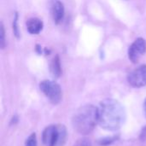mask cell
Masks as SVG:
<instances>
[{"label":"cell","mask_w":146,"mask_h":146,"mask_svg":"<svg viewBox=\"0 0 146 146\" xmlns=\"http://www.w3.org/2000/svg\"><path fill=\"white\" fill-rule=\"evenodd\" d=\"M37 136L35 133H33L31 135H29V137L26 139L25 142V146H37Z\"/></svg>","instance_id":"cell-10"},{"label":"cell","mask_w":146,"mask_h":146,"mask_svg":"<svg viewBox=\"0 0 146 146\" xmlns=\"http://www.w3.org/2000/svg\"><path fill=\"white\" fill-rule=\"evenodd\" d=\"M67 137V128L64 125H50L43 131L42 141L44 146H63Z\"/></svg>","instance_id":"cell-3"},{"label":"cell","mask_w":146,"mask_h":146,"mask_svg":"<svg viewBox=\"0 0 146 146\" xmlns=\"http://www.w3.org/2000/svg\"><path fill=\"white\" fill-rule=\"evenodd\" d=\"M117 139V137L114 136V137H108V138H104L99 140V145L103 146H108L111 145L113 142H115Z\"/></svg>","instance_id":"cell-11"},{"label":"cell","mask_w":146,"mask_h":146,"mask_svg":"<svg viewBox=\"0 0 146 146\" xmlns=\"http://www.w3.org/2000/svg\"><path fill=\"white\" fill-rule=\"evenodd\" d=\"M17 22H18V15L17 13H15V18H14V21H13V30H14V33L15 34L16 37H19V28L17 26Z\"/></svg>","instance_id":"cell-14"},{"label":"cell","mask_w":146,"mask_h":146,"mask_svg":"<svg viewBox=\"0 0 146 146\" xmlns=\"http://www.w3.org/2000/svg\"><path fill=\"white\" fill-rule=\"evenodd\" d=\"M39 89L52 104L56 105L61 102L62 97V89L56 82L47 80H43L39 84Z\"/></svg>","instance_id":"cell-4"},{"label":"cell","mask_w":146,"mask_h":146,"mask_svg":"<svg viewBox=\"0 0 146 146\" xmlns=\"http://www.w3.org/2000/svg\"><path fill=\"white\" fill-rule=\"evenodd\" d=\"M129 85L134 88H140L146 86V65H141L133 70L127 76Z\"/></svg>","instance_id":"cell-5"},{"label":"cell","mask_w":146,"mask_h":146,"mask_svg":"<svg viewBox=\"0 0 146 146\" xmlns=\"http://www.w3.org/2000/svg\"><path fill=\"white\" fill-rule=\"evenodd\" d=\"M97 124H98V108L92 104L80 107L72 118L74 129L82 135L90 134Z\"/></svg>","instance_id":"cell-2"},{"label":"cell","mask_w":146,"mask_h":146,"mask_svg":"<svg viewBox=\"0 0 146 146\" xmlns=\"http://www.w3.org/2000/svg\"><path fill=\"white\" fill-rule=\"evenodd\" d=\"M27 28L31 34H38L43 29V22L38 18H30L27 21Z\"/></svg>","instance_id":"cell-8"},{"label":"cell","mask_w":146,"mask_h":146,"mask_svg":"<svg viewBox=\"0 0 146 146\" xmlns=\"http://www.w3.org/2000/svg\"><path fill=\"white\" fill-rule=\"evenodd\" d=\"M50 70L54 78H59L62 74V67H61V62H60V58L58 56H56L50 65Z\"/></svg>","instance_id":"cell-9"},{"label":"cell","mask_w":146,"mask_h":146,"mask_svg":"<svg viewBox=\"0 0 146 146\" xmlns=\"http://www.w3.org/2000/svg\"><path fill=\"white\" fill-rule=\"evenodd\" d=\"M126 120L123 106L115 99L107 98L100 103L98 108V124L107 131L119 130Z\"/></svg>","instance_id":"cell-1"},{"label":"cell","mask_w":146,"mask_h":146,"mask_svg":"<svg viewBox=\"0 0 146 146\" xmlns=\"http://www.w3.org/2000/svg\"><path fill=\"white\" fill-rule=\"evenodd\" d=\"M0 46L1 49H3L5 47V32L3 23H1L0 26Z\"/></svg>","instance_id":"cell-12"},{"label":"cell","mask_w":146,"mask_h":146,"mask_svg":"<svg viewBox=\"0 0 146 146\" xmlns=\"http://www.w3.org/2000/svg\"><path fill=\"white\" fill-rule=\"evenodd\" d=\"M50 14L56 24H59L64 16V6L59 0H53L50 4Z\"/></svg>","instance_id":"cell-7"},{"label":"cell","mask_w":146,"mask_h":146,"mask_svg":"<svg viewBox=\"0 0 146 146\" xmlns=\"http://www.w3.org/2000/svg\"><path fill=\"white\" fill-rule=\"evenodd\" d=\"M146 52V41L142 38H137L129 47L128 50V57L129 60L133 62L137 63L139 58Z\"/></svg>","instance_id":"cell-6"},{"label":"cell","mask_w":146,"mask_h":146,"mask_svg":"<svg viewBox=\"0 0 146 146\" xmlns=\"http://www.w3.org/2000/svg\"><path fill=\"white\" fill-rule=\"evenodd\" d=\"M74 146H92V143H91V141L88 139L83 138V139H79L74 145Z\"/></svg>","instance_id":"cell-13"},{"label":"cell","mask_w":146,"mask_h":146,"mask_svg":"<svg viewBox=\"0 0 146 146\" xmlns=\"http://www.w3.org/2000/svg\"><path fill=\"white\" fill-rule=\"evenodd\" d=\"M144 111H145V114L146 116V98L145 100V102H144Z\"/></svg>","instance_id":"cell-15"}]
</instances>
